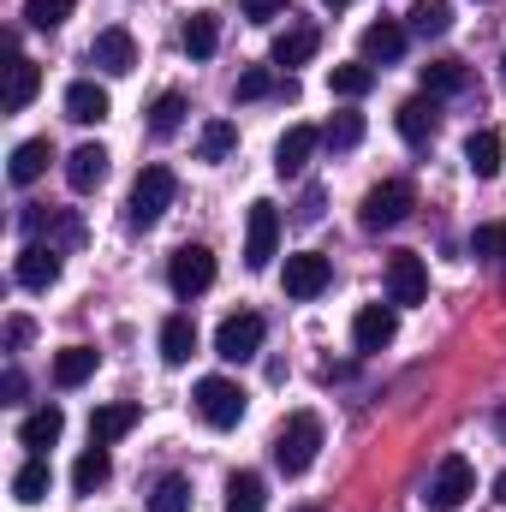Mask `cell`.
<instances>
[{
  "mask_svg": "<svg viewBox=\"0 0 506 512\" xmlns=\"http://www.w3.org/2000/svg\"><path fill=\"white\" fill-rule=\"evenodd\" d=\"M316 447H322V417L316 411H292L280 429H274V465L286 477H304L316 465Z\"/></svg>",
  "mask_w": 506,
  "mask_h": 512,
  "instance_id": "1",
  "label": "cell"
},
{
  "mask_svg": "<svg viewBox=\"0 0 506 512\" xmlns=\"http://www.w3.org/2000/svg\"><path fill=\"white\" fill-rule=\"evenodd\" d=\"M173 191H179V179H173V167H143L137 173V185H131V203H126V221L137 233H149L161 215H167V203H173Z\"/></svg>",
  "mask_w": 506,
  "mask_h": 512,
  "instance_id": "2",
  "label": "cell"
},
{
  "mask_svg": "<svg viewBox=\"0 0 506 512\" xmlns=\"http://www.w3.org/2000/svg\"><path fill=\"white\" fill-rule=\"evenodd\" d=\"M471 495H477V471H471V459H465V453H447V459L435 465V477H429L423 507L429 512H459Z\"/></svg>",
  "mask_w": 506,
  "mask_h": 512,
  "instance_id": "3",
  "label": "cell"
},
{
  "mask_svg": "<svg viewBox=\"0 0 506 512\" xmlns=\"http://www.w3.org/2000/svg\"><path fill=\"white\" fill-rule=\"evenodd\" d=\"M411 209H417V191H411L405 179H381V185H370V191H364L358 221H364V233H387V227H399Z\"/></svg>",
  "mask_w": 506,
  "mask_h": 512,
  "instance_id": "4",
  "label": "cell"
},
{
  "mask_svg": "<svg viewBox=\"0 0 506 512\" xmlns=\"http://www.w3.org/2000/svg\"><path fill=\"white\" fill-rule=\"evenodd\" d=\"M191 399H197V417L209 429H239V417H245V387L227 382V376H203Z\"/></svg>",
  "mask_w": 506,
  "mask_h": 512,
  "instance_id": "5",
  "label": "cell"
},
{
  "mask_svg": "<svg viewBox=\"0 0 506 512\" xmlns=\"http://www.w3.org/2000/svg\"><path fill=\"white\" fill-rule=\"evenodd\" d=\"M262 334H268V328H262L256 310H233V316L215 328V358H221V364H251L256 352H262Z\"/></svg>",
  "mask_w": 506,
  "mask_h": 512,
  "instance_id": "6",
  "label": "cell"
},
{
  "mask_svg": "<svg viewBox=\"0 0 506 512\" xmlns=\"http://www.w3.org/2000/svg\"><path fill=\"white\" fill-rule=\"evenodd\" d=\"M280 256V209L268 203V197H256L251 215H245V268H268Z\"/></svg>",
  "mask_w": 506,
  "mask_h": 512,
  "instance_id": "7",
  "label": "cell"
},
{
  "mask_svg": "<svg viewBox=\"0 0 506 512\" xmlns=\"http://www.w3.org/2000/svg\"><path fill=\"white\" fill-rule=\"evenodd\" d=\"M167 286H173L179 298L209 292V286H215V251H209V245H179L173 262H167Z\"/></svg>",
  "mask_w": 506,
  "mask_h": 512,
  "instance_id": "8",
  "label": "cell"
},
{
  "mask_svg": "<svg viewBox=\"0 0 506 512\" xmlns=\"http://www.w3.org/2000/svg\"><path fill=\"white\" fill-rule=\"evenodd\" d=\"M429 298V268H423V256L411 251H393L387 256V304H423Z\"/></svg>",
  "mask_w": 506,
  "mask_h": 512,
  "instance_id": "9",
  "label": "cell"
},
{
  "mask_svg": "<svg viewBox=\"0 0 506 512\" xmlns=\"http://www.w3.org/2000/svg\"><path fill=\"white\" fill-rule=\"evenodd\" d=\"M286 298H316V292H328V280H334V262L322 251H298L286 256Z\"/></svg>",
  "mask_w": 506,
  "mask_h": 512,
  "instance_id": "10",
  "label": "cell"
},
{
  "mask_svg": "<svg viewBox=\"0 0 506 512\" xmlns=\"http://www.w3.org/2000/svg\"><path fill=\"white\" fill-rule=\"evenodd\" d=\"M393 334H399V304H364V310L352 316V346H358V352L393 346Z\"/></svg>",
  "mask_w": 506,
  "mask_h": 512,
  "instance_id": "11",
  "label": "cell"
},
{
  "mask_svg": "<svg viewBox=\"0 0 506 512\" xmlns=\"http://www.w3.org/2000/svg\"><path fill=\"white\" fill-rule=\"evenodd\" d=\"M60 268H66V262H60L54 245H24L18 262H12V280H18L24 292H48V286L60 280Z\"/></svg>",
  "mask_w": 506,
  "mask_h": 512,
  "instance_id": "12",
  "label": "cell"
},
{
  "mask_svg": "<svg viewBox=\"0 0 506 512\" xmlns=\"http://www.w3.org/2000/svg\"><path fill=\"white\" fill-rule=\"evenodd\" d=\"M393 126H399V137H405L411 149H429V143H435V131H441V114H435V96H411V102H399Z\"/></svg>",
  "mask_w": 506,
  "mask_h": 512,
  "instance_id": "13",
  "label": "cell"
},
{
  "mask_svg": "<svg viewBox=\"0 0 506 512\" xmlns=\"http://www.w3.org/2000/svg\"><path fill=\"white\" fill-rule=\"evenodd\" d=\"M90 66H102L108 78H126L131 66H137V42H131V30H102L96 42H90Z\"/></svg>",
  "mask_w": 506,
  "mask_h": 512,
  "instance_id": "14",
  "label": "cell"
},
{
  "mask_svg": "<svg viewBox=\"0 0 506 512\" xmlns=\"http://www.w3.org/2000/svg\"><path fill=\"white\" fill-rule=\"evenodd\" d=\"M108 114H114V102H108V90H102L96 78L66 84V120H78V126H102Z\"/></svg>",
  "mask_w": 506,
  "mask_h": 512,
  "instance_id": "15",
  "label": "cell"
},
{
  "mask_svg": "<svg viewBox=\"0 0 506 512\" xmlns=\"http://www.w3.org/2000/svg\"><path fill=\"white\" fill-rule=\"evenodd\" d=\"M108 161H114V155H108L102 143H78V149L66 155V185H72V191H96V185L108 179Z\"/></svg>",
  "mask_w": 506,
  "mask_h": 512,
  "instance_id": "16",
  "label": "cell"
},
{
  "mask_svg": "<svg viewBox=\"0 0 506 512\" xmlns=\"http://www.w3.org/2000/svg\"><path fill=\"white\" fill-rule=\"evenodd\" d=\"M137 417H143V411H137L131 399H120V405H96V411H90V447H114L120 435L137 429Z\"/></svg>",
  "mask_w": 506,
  "mask_h": 512,
  "instance_id": "17",
  "label": "cell"
},
{
  "mask_svg": "<svg viewBox=\"0 0 506 512\" xmlns=\"http://www.w3.org/2000/svg\"><path fill=\"white\" fill-rule=\"evenodd\" d=\"M316 143H322V131H316V126H292L280 143H274V173H280V179L304 173V161L316 155Z\"/></svg>",
  "mask_w": 506,
  "mask_h": 512,
  "instance_id": "18",
  "label": "cell"
},
{
  "mask_svg": "<svg viewBox=\"0 0 506 512\" xmlns=\"http://www.w3.org/2000/svg\"><path fill=\"white\" fill-rule=\"evenodd\" d=\"M48 161H54V143H48V137H24V143L12 149V161H6V179H12V185H36V179L48 173Z\"/></svg>",
  "mask_w": 506,
  "mask_h": 512,
  "instance_id": "19",
  "label": "cell"
},
{
  "mask_svg": "<svg viewBox=\"0 0 506 512\" xmlns=\"http://www.w3.org/2000/svg\"><path fill=\"white\" fill-rule=\"evenodd\" d=\"M60 435H66V411L60 405H42V411H30L18 423V447H30V453H48Z\"/></svg>",
  "mask_w": 506,
  "mask_h": 512,
  "instance_id": "20",
  "label": "cell"
},
{
  "mask_svg": "<svg viewBox=\"0 0 506 512\" xmlns=\"http://www.w3.org/2000/svg\"><path fill=\"white\" fill-rule=\"evenodd\" d=\"M501 155H506V143H501L495 126H483V131L465 137V167H471L477 179H495V173H501Z\"/></svg>",
  "mask_w": 506,
  "mask_h": 512,
  "instance_id": "21",
  "label": "cell"
},
{
  "mask_svg": "<svg viewBox=\"0 0 506 512\" xmlns=\"http://www.w3.org/2000/svg\"><path fill=\"white\" fill-rule=\"evenodd\" d=\"M316 48H322L316 24H286L274 36V66H304V60H316Z\"/></svg>",
  "mask_w": 506,
  "mask_h": 512,
  "instance_id": "22",
  "label": "cell"
},
{
  "mask_svg": "<svg viewBox=\"0 0 506 512\" xmlns=\"http://www.w3.org/2000/svg\"><path fill=\"white\" fill-rule=\"evenodd\" d=\"M161 358H167L173 370L197 358V322H191V316H167V322H161Z\"/></svg>",
  "mask_w": 506,
  "mask_h": 512,
  "instance_id": "23",
  "label": "cell"
},
{
  "mask_svg": "<svg viewBox=\"0 0 506 512\" xmlns=\"http://www.w3.org/2000/svg\"><path fill=\"white\" fill-rule=\"evenodd\" d=\"M96 364H102L96 346H66V352L54 358V387H84L96 376Z\"/></svg>",
  "mask_w": 506,
  "mask_h": 512,
  "instance_id": "24",
  "label": "cell"
},
{
  "mask_svg": "<svg viewBox=\"0 0 506 512\" xmlns=\"http://www.w3.org/2000/svg\"><path fill=\"white\" fill-rule=\"evenodd\" d=\"M48 489H54V471H48V459H42V453H36L30 465H18V477H12V501L36 507V501H48Z\"/></svg>",
  "mask_w": 506,
  "mask_h": 512,
  "instance_id": "25",
  "label": "cell"
},
{
  "mask_svg": "<svg viewBox=\"0 0 506 512\" xmlns=\"http://www.w3.org/2000/svg\"><path fill=\"white\" fill-rule=\"evenodd\" d=\"M215 48H221V18L215 12H191L185 18V54L191 60H209Z\"/></svg>",
  "mask_w": 506,
  "mask_h": 512,
  "instance_id": "26",
  "label": "cell"
},
{
  "mask_svg": "<svg viewBox=\"0 0 506 512\" xmlns=\"http://www.w3.org/2000/svg\"><path fill=\"white\" fill-rule=\"evenodd\" d=\"M42 90V66L36 60H12V84H6V114H24Z\"/></svg>",
  "mask_w": 506,
  "mask_h": 512,
  "instance_id": "27",
  "label": "cell"
},
{
  "mask_svg": "<svg viewBox=\"0 0 506 512\" xmlns=\"http://www.w3.org/2000/svg\"><path fill=\"white\" fill-rule=\"evenodd\" d=\"M399 54H405V24L376 18V24L364 30V60H399Z\"/></svg>",
  "mask_w": 506,
  "mask_h": 512,
  "instance_id": "28",
  "label": "cell"
},
{
  "mask_svg": "<svg viewBox=\"0 0 506 512\" xmlns=\"http://www.w3.org/2000/svg\"><path fill=\"white\" fill-rule=\"evenodd\" d=\"M262 507H268V483L256 471L227 477V512H262Z\"/></svg>",
  "mask_w": 506,
  "mask_h": 512,
  "instance_id": "29",
  "label": "cell"
},
{
  "mask_svg": "<svg viewBox=\"0 0 506 512\" xmlns=\"http://www.w3.org/2000/svg\"><path fill=\"white\" fill-rule=\"evenodd\" d=\"M108 471H114V459H108V447H90L78 465H72V489L78 495H96L102 483H108Z\"/></svg>",
  "mask_w": 506,
  "mask_h": 512,
  "instance_id": "30",
  "label": "cell"
},
{
  "mask_svg": "<svg viewBox=\"0 0 506 512\" xmlns=\"http://www.w3.org/2000/svg\"><path fill=\"white\" fill-rule=\"evenodd\" d=\"M370 84H376V66L370 60H352V66H334L328 72V90L334 96H370Z\"/></svg>",
  "mask_w": 506,
  "mask_h": 512,
  "instance_id": "31",
  "label": "cell"
},
{
  "mask_svg": "<svg viewBox=\"0 0 506 512\" xmlns=\"http://www.w3.org/2000/svg\"><path fill=\"white\" fill-rule=\"evenodd\" d=\"M233 149H239V126H233V120H209L203 137H197V155H203V161H227Z\"/></svg>",
  "mask_w": 506,
  "mask_h": 512,
  "instance_id": "32",
  "label": "cell"
},
{
  "mask_svg": "<svg viewBox=\"0 0 506 512\" xmlns=\"http://www.w3.org/2000/svg\"><path fill=\"white\" fill-rule=\"evenodd\" d=\"M411 30L417 36H447L453 30V0H417L411 6Z\"/></svg>",
  "mask_w": 506,
  "mask_h": 512,
  "instance_id": "33",
  "label": "cell"
},
{
  "mask_svg": "<svg viewBox=\"0 0 506 512\" xmlns=\"http://www.w3.org/2000/svg\"><path fill=\"white\" fill-rule=\"evenodd\" d=\"M179 126H185V96H179V90H161L155 108H149V131H155V137H173Z\"/></svg>",
  "mask_w": 506,
  "mask_h": 512,
  "instance_id": "34",
  "label": "cell"
},
{
  "mask_svg": "<svg viewBox=\"0 0 506 512\" xmlns=\"http://www.w3.org/2000/svg\"><path fill=\"white\" fill-rule=\"evenodd\" d=\"M465 90V66L459 60H429L423 66V96H453Z\"/></svg>",
  "mask_w": 506,
  "mask_h": 512,
  "instance_id": "35",
  "label": "cell"
},
{
  "mask_svg": "<svg viewBox=\"0 0 506 512\" xmlns=\"http://www.w3.org/2000/svg\"><path fill=\"white\" fill-rule=\"evenodd\" d=\"M72 6H78V0H24V24H30V30H60V24L72 18Z\"/></svg>",
  "mask_w": 506,
  "mask_h": 512,
  "instance_id": "36",
  "label": "cell"
},
{
  "mask_svg": "<svg viewBox=\"0 0 506 512\" xmlns=\"http://www.w3.org/2000/svg\"><path fill=\"white\" fill-rule=\"evenodd\" d=\"M322 143H328V149H358V143H364V114H334V120L322 126Z\"/></svg>",
  "mask_w": 506,
  "mask_h": 512,
  "instance_id": "37",
  "label": "cell"
},
{
  "mask_svg": "<svg viewBox=\"0 0 506 512\" xmlns=\"http://www.w3.org/2000/svg\"><path fill=\"white\" fill-rule=\"evenodd\" d=\"M149 512H191V483L185 477H161L155 495H149Z\"/></svg>",
  "mask_w": 506,
  "mask_h": 512,
  "instance_id": "38",
  "label": "cell"
},
{
  "mask_svg": "<svg viewBox=\"0 0 506 512\" xmlns=\"http://www.w3.org/2000/svg\"><path fill=\"white\" fill-rule=\"evenodd\" d=\"M268 90H274V72H268V66H245V72H239V90H233V96H239V102H262Z\"/></svg>",
  "mask_w": 506,
  "mask_h": 512,
  "instance_id": "39",
  "label": "cell"
},
{
  "mask_svg": "<svg viewBox=\"0 0 506 512\" xmlns=\"http://www.w3.org/2000/svg\"><path fill=\"white\" fill-rule=\"evenodd\" d=\"M471 256H489V262L506 256V227H477L471 233Z\"/></svg>",
  "mask_w": 506,
  "mask_h": 512,
  "instance_id": "40",
  "label": "cell"
},
{
  "mask_svg": "<svg viewBox=\"0 0 506 512\" xmlns=\"http://www.w3.org/2000/svg\"><path fill=\"white\" fill-rule=\"evenodd\" d=\"M239 6H245V18H256V24H268V18L286 12V0H239Z\"/></svg>",
  "mask_w": 506,
  "mask_h": 512,
  "instance_id": "41",
  "label": "cell"
},
{
  "mask_svg": "<svg viewBox=\"0 0 506 512\" xmlns=\"http://www.w3.org/2000/svg\"><path fill=\"white\" fill-rule=\"evenodd\" d=\"M30 334H36V328H30V316H12V322H6V346H12V352H18Z\"/></svg>",
  "mask_w": 506,
  "mask_h": 512,
  "instance_id": "42",
  "label": "cell"
},
{
  "mask_svg": "<svg viewBox=\"0 0 506 512\" xmlns=\"http://www.w3.org/2000/svg\"><path fill=\"white\" fill-rule=\"evenodd\" d=\"M0 393H6V405H18L24 399V370H6L0 376Z\"/></svg>",
  "mask_w": 506,
  "mask_h": 512,
  "instance_id": "43",
  "label": "cell"
},
{
  "mask_svg": "<svg viewBox=\"0 0 506 512\" xmlns=\"http://www.w3.org/2000/svg\"><path fill=\"white\" fill-rule=\"evenodd\" d=\"M316 215H322V191L310 185V191H304V203H298V221H316Z\"/></svg>",
  "mask_w": 506,
  "mask_h": 512,
  "instance_id": "44",
  "label": "cell"
},
{
  "mask_svg": "<svg viewBox=\"0 0 506 512\" xmlns=\"http://www.w3.org/2000/svg\"><path fill=\"white\" fill-rule=\"evenodd\" d=\"M495 501H506V471L495 477Z\"/></svg>",
  "mask_w": 506,
  "mask_h": 512,
  "instance_id": "45",
  "label": "cell"
},
{
  "mask_svg": "<svg viewBox=\"0 0 506 512\" xmlns=\"http://www.w3.org/2000/svg\"><path fill=\"white\" fill-rule=\"evenodd\" d=\"M322 6H346V0H322Z\"/></svg>",
  "mask_w": 506,
  "mask_h": 512,
  "instance_id": "46",
  "label": "cell"
}]
</instances>
